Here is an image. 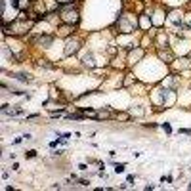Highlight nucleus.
I'll return each instance as SVG.
<instances>
[{
    "instance_id": "f257e3e1",
    "label": "nucleus",
    "mask_w": 191,
    "mask_h": 191,
    "mask_svg": "<svg viewBox=\"0 0 191 191\" xmlns=\"http://www.w3.org/2000/svg\"><path fill=\"white\" fill-rule=\"evenodd\" d=\"M80 48V40H76V38H69L67 42H65V56H71V54H75L76 50Z\"/></svg>"
},
{
    "instance_id": "f03ea898",
    "label": "nucleus",
    "mask_w": 191,
    "mask_h": 191,
    "mask_svg": "<svg viewBox=\"0 0 191 191\" xmlns=\"http://www.w3.org/2000/svg\"><path fill=\"white\" fill-rule=\"evenodd\" d=\"M61 19L63 21H67V23H76V21H79V14H76V12H63V15H61Z\"/></svg>"
},
{
    "instance_id": "7ed1b4c3",
    "label": "nucleus",
    "mask_w": 191,
    "mask_h": 191,
    "mask_svg": "<svg viewBox=\"0 0 191 191\" xmlns=\"http://www.w3.org/2000/svg\"><path fill=\"white\" fill-rule=\"evenodd\" d=\"M34 44H42V46H50L52 44V37H37V38H33Z\"/></svg>"
},
{
    "instance_id": "20e7f679",
    "label": "nucleus",
    "mask_w": 191,
    "mask_h": 191,
    "mask_svg": "<svg viewBox=\"0 0 191 191\" xmlns=\"http://www.w3.org/2000/svg\"><path fill=\"white\" fill-rule=\"evenodd\" d=\"M159 57L161 59H166L168 63L172 61V54H170V52H164V50H159Z\"/></svg>"
},
{
    "instance_id": "39448f33",
    "label": "nucleus",
    "mask_w": 191,
    "mask_h": 191,
    "mask_svg": "<svg viewBox=\"0 0 191 191\" xmlns=\"http://www.w3.org/2000/svg\"><path fill=\"white\" fill-rule=\"evenodd\" d=\"M69 33H71V27H69V25H63V27L59 29V34H61V37H67Z\"/></svg>"
},
{
    "instance_id": "423d86ee",
    "label": "nucleus",
    "mask_w": 191,
    "mask_h": 191,
    "mask_svg": "<svg viewBox=\"0 0 191 191\" xmlns=\"http://www.w3.org/2000/svg\"><path fill=\"white\" fill-rule=\"evenodd\" d=\"M15 6L19 8V10H23V8H27V6H29V0H17Z\"/></svg>"
},
{
    "instance_id": "0eeeda50",
    "label": "nucleus",
    "mask_w": 191,
    "mask_h": 191,
    "mask_svg": "<svg viewBox=\"0 0 191 191\" xmlns=\"http://www.w3.org/2000/svg\"><path fill=\"white\" fill-rule=\"evenodd\" d=\"M15 79L21 80V82H29V76L27 75H15Z\"/></svg>"
},
{
    "instance_id": "6e6552de",
    "label": "nucleus",
    "mask_w": 191,
    "mask_h": 191,
    "mask_svg": "<svg viewBox=\"0 0 191 191\" xmlns=\"http://www.w3.org/2000/svg\"><path fill=\"white\" fill-rule=\"evenodd\" d=\"M84 63L92 67V65H94V63H92V56H86V57H84Z\"/></svg>"
},
{
    "instance_id": "1a4fd4ad",
    "label": "nucleus",
    "mask_w": 191,
    "mask_h": 191,
    "mask_svg": "<svg viewBox=\"0 0 191 191\" xmlns=\"http://www.w3.org/2000/svg\"><path fill=\"white\" fill-rule=\"evenodd\" d=\"M40 65H42V67H48V69H54V65L48 63V61H40Z\"/></svg>"
},
{
    "instance_id": "9d476101",
    "label": "nucleus",
    "mask_w": 191,
    "mask_h": 191,
    "mask_svg": "<svg viewBox=\"0 0 191 191\" xmlns=\"http://www.w3.org/2000/svg\"><path fill=\"white\" fill-rule=\"evenodd\" d=\"M142 27H143V29H145V27H149V21H147L145 17H142Z\"/></svg>"
},
{
    "instance_id": "9b49d317",
    "label": "nucleus",
    "mask_w": 191,
    "mask_h": 191,
    "mask_svg": "<svg viewBox=\"0 0 191 191\" xmlns=\"http://www.w3.org/2000/svg\"><path fill=\"white\" fill-rule=\"evenodd\" d=\"M115 170H117V172H124V164H117Z\"/></svg>"
},
{
    "instance_id": "f8f14e48",
    "label": "nucleus",
    "mask_w": 191,
    "mask_h": 191,
    "mask_svg": "<svg viewBox=\"0 0 191 191\" xmlns=\"http://www.w3.org/2000/svg\"><path fill=\"white\" fill-rule=\"evenodd\" d=\"M130 82H132V75H128V79H126V80H124V84H126V86H128V84H130Z\"/></svg>"
},
{
    "instance_id": "ddd939ff",
    "label": "nucleus",
    "mask_w": 191,
    "mask_h": 191,
    "mask_svg": "<svg viewBox=\"0 0 191 191\" xmlns=\"http://www.w3.org/2000/svg\"><path fill=\"white\" fill-rule=\"evenodd\" d=\"M191 15V14H189ZM187 23H189V27H191V17H189V19H187Z\"/></svg>"
}]
</instances>
